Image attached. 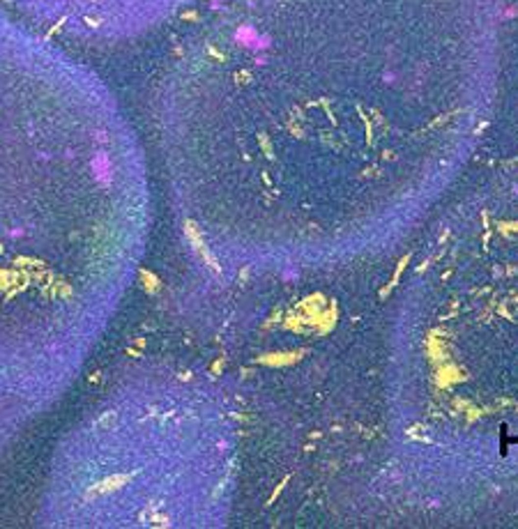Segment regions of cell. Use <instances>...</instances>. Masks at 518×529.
Listing matches in <instances>:
<instances>
[{
  "instance_id": "1",
  "label": "cell",
  "mask_w": 518,
  "mask_h": 529,
  "mask_svg": "<svg viewBox=\"0 0 518 529\" xmlns=\"http://www.w3.org/2000/svg\"><path fill=\"white\" fill-rule=\"evenodd\" d=\"M134 150L85 62L0 5V408L78 378L131 269Z\"/></svg>"
},
{
  "instance_id": "2",
  "label": "cell",
  "mask_w": 518,
  "mask_h": 529,
  "mask_svg": "<svg viewBox=\"0 0 518 529\" xmlns=\"http://www.w3.org/2000/svg\"><path fill=\"white\" fill-rule=\"evenodd\" d=\"M143 0H0L39 30L83 44L120 37L138 19Z\"/></svg>"
},
{
  "instance_id": "3",
  "label": "cell",
  "mask_w": 518,
  "mask_h": 529,
  "mask_svg": "<svg viewBox=\"0 0 518 529\" xmlns=\"http://www.w3.org/2000/svg\"><path fill=\"white\" fill-rule=\"evenodd\" d=\"M297 269H295V267H288V269H284V279L285 281H290V279H297Z\"/></svg>"
}]
</instances>
